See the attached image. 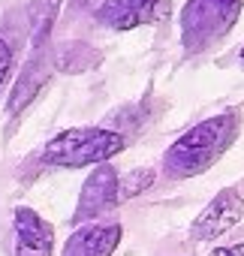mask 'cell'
Here are the masks:
<instances>
[{
	"label": "cell",
	"instance_id": "obj_13",
	"mask_svg": "<svg viewBox=\"0 0 244 256\" xmlns=\"http://www.w3.org/2000/svg\"><path fill=\"white\" fill-rule=\"evenodd\" d=\"M10 70H12V48H10L6 40H0V88H4Z\"/></svg>",
	"mask_w": 244,
	"mask_h": 256
},
{
	"label": "cell",
	"instance_id": "obj_3",
	"mask_svg": "<svg viewBox=\"0 0 244 256\" xmlns=\"http://www.w3.org/2000/svg\"><path fill=\"white\" fill-rule=\"evenodd\" d=\"M244 10V0H187L181 10V46L196 54L220 42Z\"/></svg>",
	"mask_w": 244,
	"mask_h": 256
},
{
	"label": "cell",
	"instance_id": "obj_1",
	"mask_svg": "<svg viewBox=\"0 0 244 256\" xmlns=\"http://www.w3.org/2000/svg\"><path fill=\"white\" fill-rule=\"evenodd\" d=\"M241 120L238 112H220L199 124H193L187 133H181L163 154V172L169 178H193L208 172L238 139Z\"/></svg>",
	"mask_w": 244,
	"mask_h": 256
},
{
	"label": "cell",
	"instance_id": "obj_14",
	"mask_svg": "<svg viewBox=\"0 0 244 256\" xmlns=\"http://www.w3.org/2000/svg\"><path fill=\"white\" fill-rule=\"evenodd\" d=\"M208 256H244V241H238V244H226V247H214Z\"/></svg>",
	"mask_w": 244,
	"mask_h": 256
},
{
	"label": "cell",
	"instance_id": "obj_2",
	"mask_svg": "<svg viewBox=\"0 0 244 256\" xmlns=\"http://www.w3.org/2000/svg\"><path fill=\"white\" fill-rule=\"evenodd\" d=\"M127 148L124 133L108 126H70L48 139L40 151V160L52 169H88L108 163Z\"/></svg>",
	"mask_w": 244,
	"mask_h": 256
},
{
	"label": "cell",
	"instance_id": "obj_6",
	"mask_svg": "<svg viewBox=\"0 0 244 256\" xmlns=\"http://www.w3.org/2000/svg\"><path fill=\"white\" fill-rule=\"evenodd\" d=\"M241 217H244V199L238 190L226 187L190 223V238L193 241H214V238L226 235L229 229H235L241 223Z\"/></svg>",
	"mask_w": 244,
	"mask_h": 256
},
{
	"label": "cell",
	"instance_id": "obj_11",
	"mask_svg": "<svg viewBox=\"0 0 244 256\" xmlns=\"http://www.w3.org/2000/svg\"><path fill=\"white\" fill-rule=\"evenodd\" d=\"M54 66L60 72H84L90 66L100 64V54L88 46V42H64L58 52H54Z\"/></svg>",
	"mask_w": 244,
	"mask_h": 256
},
{
	"label": "cell",
	"instance_id": "obj_9",
	"mask_svg": "<svg viewBox=\"0 0 244 256\" xmlns=\"http://www.w3.org/2000/svg\"><path fill=\"white\" fill-rule=\"evenodd\" d=\"M48 66H54V60H48V54H46V48H34V54H30V60L24 64V70H22V76H18V82H16V88H12V100H10V114H16V112H22L36 94H40V88H42V82L48 78Z\"/></svg>",
	"mask_w": 244,
	"mask_h": 256
},
{
	"label": "cell",
	"instance_id": "obj_15",
	"mask_svg": "<svg viewBox=\"0 0 244 256\" xmlns=\"http://www.w3.org/2000/svg\"><path fill=\"white\" fill-rule=\"evenodd\" d=\"M241 64H244V46H241Z\"/></svg>",
	"mask_w": 244,
	"mask_h": 256
},
{
	"label": "cell",
	"instance_id": "obj_12",
	"mask_svg": "<svg viewBox=\"0 0 244 256\" xmlns=\"http://www.w3.org/2000/svg\"><path fill=\"white\" fill-rule=\"evenodd\" d=\"M154 181H157V172H154V169H133V172H127V175H120V184H118L120 202H127V199L145 193L148 187H154Z\"/></svg>",
	"mask_w": 244,
	"mask_h": 256
},
{
	"label": "cell",
	"instance_id": "obj_16",
	"mask_svg": "<svg viewBox=\"0 0 244 256\" xmlns=\"http://www.w3.org/2000/svg\"><path fill=\"white\" fill-rule=\"evenodd\" d=\"M76 4H84V0H76Z\"/></svg>",
	"mask_w": 244,
	"mask_h": 256
},
{
	"label": "cell",
	"instance_id": "obj_8",
	"mask_svg": "<svg viewBox=\"0 0 244 256\" xmlns=\"http://www.w3.org/2000/svg\"><path fill=\"white\" fill-rule=\"evenodd\" d=\"M124 238V226L106 220V223H82L64 244L60 256H112Z\"/></svg>",
	"mask_w": 244,
	"mask_h": 256
},
{
	"label": "cell",
	"instance_id": "obj_4",
	"mask_svg": "<svg viewBox=\"0 0 244 256\" xmlns=\"http://www.w3.org/2000/svg\"><path fill=\"white\" fill-rule=\"evenodd\" d=\"M172 16L169 0H102L94 10L96 24L108 30H136L145 24H160Z\"/></svg>",
	"mask_w": 244,
	"mask_h": 256
},
{
	"label": "cell",
	"instance_id": "obj_7",
	"mask_svg": "<svg viewBox=\"0 0 244 256\" xmlns=\"http://www.w3.org/2000/svg\"><path fill=\"white\" fill-rule=\"evenodd\" d=\"M16 256H52L54 253V226L42 220L34 208L18 205L12 214Z\"/></svg>",
	"mask_w": 244,
	"mask_h": 256
},
{
	"label": "cell",
	"instance_id": "obj_5",
	"mask_svg": "<svg viewBox=\"0 0 244 256\" xmlns=\"http://www.w3.org/2000/svg\"><path fill=\"white\" fill-rule=\"evenodd\" d=\"M118 184H120V175H118L108 163L94 166L90 175H88L84 184H82V193H78V205H76L72 223H94V217H100V214L112 211L114 205H120Z\"/></svg>",
	"mask_w": 244,
	"mask_h": 256
},
{
	"label": "cell",
	"instance_id": "obj_10",
	"mask_svg": "<svg viewBox=\"0 0 244 256\" xmlns=\"http://www.w3.org/2000/svg\"><path fill=\"white\" fill-rule=\"evenodd\" d=\"M58 12H60V0H34L30 4V46L34 48H46Z\"/></svg>",
	"mask_w": 244,
	"mask_h": 256
}]
</instances>
